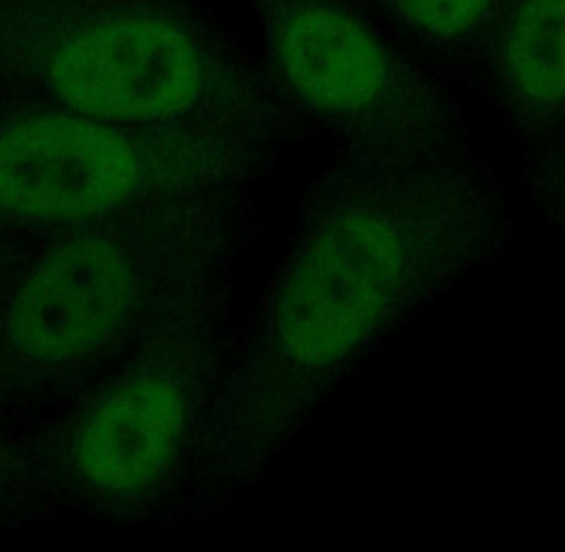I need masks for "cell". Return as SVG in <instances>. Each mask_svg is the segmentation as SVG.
<instances>
[{
  "label": "cell",
  "mask_w": 565,
  "mask_h": 552,
  "mask_svg": "<svg viewBox=\"0 0 565 552\" xmlns=\"http://www.w3.org/2000/svg\"><path fill=\"white\" fill-rule=\"evenodd\" d=\"M512 238L481 156L396 160L339 147L311 183L241 379L247 455L275 453L387 338Z\"/></svg>",
  "instance_id": "1"
},
{
  "label": "cell",
  "mask_w": 565,
  "mask_h": 552,
  "mask_svg": "<svg viewBox=\"0 0 565 552\" xmlns=\"http://www.w3.org/2000/svg\"><path fill=\"white\" fill-rule=\"evenodd\" d=\"M0 89L115 126L262 145L296 115L202 0H0Z\"/></svg>",
  "instance_id": "2"
},
{
  "label": "cell",
  "mask_w": 565,
  "mask_h": 552,
  "mask_svg": "<svg viewBox=\"0 0 565 552\" xmlns=\"http://www.w3.org/2000/svg\"><path fill=\"white\" fill-rule=\"evenodd\" d=\"M268 39V75L296 115L340 147L396 160H455L472 149L436 73L397 52L355 0H252Z\"/></svg>",
  "instance_id": "3"
},
{
  "label": "cell",
  "mask_w": 565,
  "mask_h": 552,
  "mask_svg": "<svg viewBox=\"0 0 565 552\" xmlns=\"http://www.w3.org/2000/svg\"><path fill=\"white\" fill-rule=\"evenodd\" d=\"M262 142L196 128H128L29 107L0 121V221L36 227L105 221L199 181L243 177Z\"/></svg>",
  "instance_id": "4"
},
{
  "label": "cell",
  "mask_w": 565,
  "mask_h": 552,
  "mask_svg": "<svg viewBox=\"0 0 565 552\" xmlns=\"http://www.w3.org/2000/svg\"><path fill=\"white\" fill-rule=\"evenodd\" d=\"M130 300L132 262L124 241L105 230H85L30 270L9 308L7 336L32 361H71L114 338Z\"/></svg>",
  "instance_id": "5"
},
{
  "label": "cell",
  "mask_w": 565,
  "mask_h": 552,
  "mask_svg": "<svg viewBox=\"0 0 565 552\" xmlns=\"http://www.w3.org/2000/svg\"><path fill=\"white\" fill-rule=\"evenodd\" d=\"M466 87L487 96L525 149L565 135V0H510Z\"/></svg>",
  "instance_id": "6"
},
{
  "label": "cell",
  "mask_w": 565,
  "mask_h": 552,
  "mask_svg": "<svg viewBox=\"0 0 565 552\" xmlns=\"http://www.w3.org/2000/svg\"><path fill=\"white\" fill-rule=\"evenodd\" d=\"M183 423V393L169 376L130 379L87 416L75 442L77 469L100 491H142L172 464Z\"/></svg>",
  "instance_id": "7"
},
{
  "label": "cell",
  "mask_w": 565,
  "mask_h": 552,
  "mask_svg": "<svg viewBox=\"0 0 565 552\" xmlns=\"http://www.w3.org/2000/svg\"><path fill=\"white\" fill-rule=\"evenodd\" d=\"M510 0H367L374 18L422 50L431 71L468 82L500 26Z\"/></svg>",
  "instance_id": "8"
},
{
  "label": "cell",
  "mask_w": 565,
  "mask_h": 552,
  "mask_svg": "<svg viewBox=\"0 0 565 552\" xmlns=\"http://www.w3.org/2000/svg\"><path fill=\"white\" fill-rule=\"evenodd\" d=\"M523 192L542 221L565 238V149H525Z\"/></svg>",
  "instance_id": "9"
},
{
  "label": "cell",
  "mask_w": 565,
  "mask_h": 552,
  "mask_svg": "<svg viewBox=\"0 0 565 552\" xmlns=\"http://www.w3.org/2000/svg\"><path fill=\"white\" fill-rule=\"evenodd\" d=\"M544 147H557V149H565V135L559 138V140H555V142H551V145H544ZM537 149V147H534Z\"/></svg>",
  "instance_id": "10"
},
{
  "label": "cell",
  "mask_w": 565,
  "mask_h": 552,
  "mask_svg": "<svg viewBox=\"0 0 565 552\" xmlns=\"http://www.w3.org/2000/svg\"><path fill=\"white\" fill-rule=\"evenodd\" d=\"M355 2H358V4H362V7H366L367 9V0H355ZM367 11H370V9H367Z\"/></svg>",
  "instance_id": "11"
}]
</instances>
